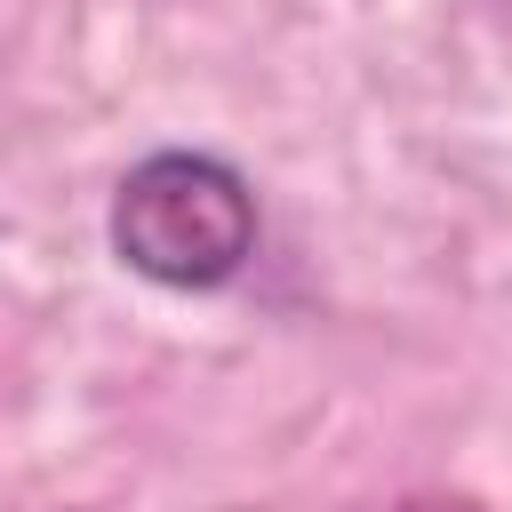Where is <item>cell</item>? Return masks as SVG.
Listing matches in <instances>:
<instances>
[{"instance_id":"obj_1","label":"cell","mask_w":512,"mask_h":512,"mask_svg":"<svg viewBox=\"0 0 512 512\" xmlns=\"http://www.w3.org/2000/svg\"><path fill=\"white\" fill-rule=\"evenodd\" d=\"M112 248L160 288H224L256 256V192L216 152H152L112 192Z\"/></svg>"}]
</instances>
